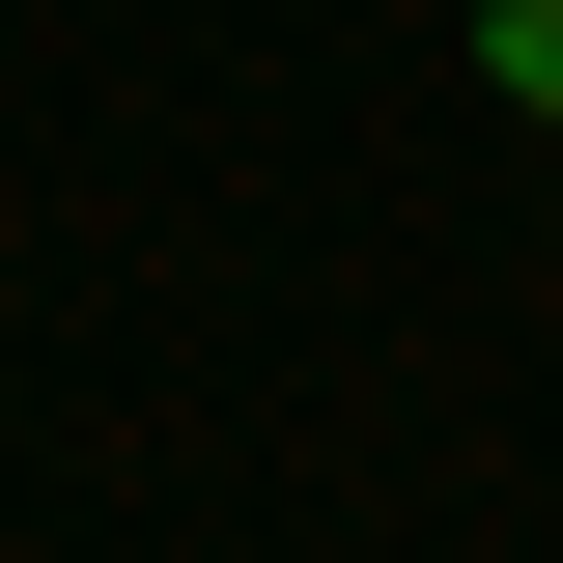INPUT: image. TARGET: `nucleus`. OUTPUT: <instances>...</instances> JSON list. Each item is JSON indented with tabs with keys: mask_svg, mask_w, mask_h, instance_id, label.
<instances>
[{
	"mask_svg": "<svg viewBox=\"0 0 563 563\" xmlns=\"http://www.w3.org/2000/svg\"><path fill=\"white\" fill-rule=\"evenodd\" d=\"M479 57H507V85H536V113H563V0H479Z\"/></svg>",
	"mask_w": 563,
	"mask_h": 563,
	"instance_id": "f257e3e1",
	"label": "nucleus"
}]
</instances>
